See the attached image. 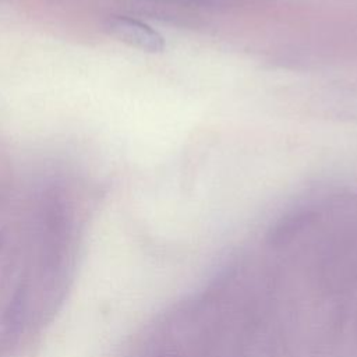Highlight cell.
<instances>
[{
    "label": "cell",
    "instance_id": "cell-1",
    "mask_svg": "<svg viewBox=\"0 0 357 357\" xmlns=\"http://www.w3.org/2000/svg\"><path fill=\"white\" fill-rule=\"evenodd\" d=\"M77 247L70 205L57 191L46 192L22 243L25 332L42 328L59 310L74 278Z\"/></svg>",
    "mask_w": 357,
    "mask_h": 357
},
{
    "label": "cell",
    "instance_id": "cell-2",
    "mask_svg": "<svg viewBox=\"0 0 357 357\" xmlns=\"http://www.w3.org/2000/svg\"><path fill=\"white\" fill-rule=\"evenodd\" d=\"M105 31L114 39L148 53H159L165 49V39L158 31L126 15H110L105 21Z\"/></svg>",
    "mask_w": 357,
    "mask_h": 357
},
{
    "label": "cell",
    "instance_id": "cell-3",
    "mask_svg": "<svg viewBox=\"0 0 357 357\" xmlns=\"http://www.w3.org/2000/svg\"><path fill=\"white\" fill-rule=\"evenodd\" d=\"M178 1H191V3H211L216 0H178Z\"/></svg>",
    "mask_w": 357,
    "mask_h": 357
}]
</instances>
